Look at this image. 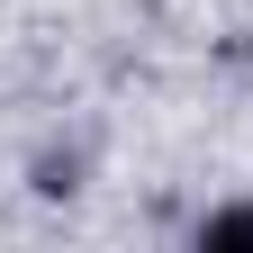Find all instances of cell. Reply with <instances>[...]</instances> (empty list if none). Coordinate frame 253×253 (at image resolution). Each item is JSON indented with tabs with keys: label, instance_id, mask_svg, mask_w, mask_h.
<instances>
[{
	"label": "cell",
	"instance_id": "cell-1",
	"mask_svg": "<svg viewBox=\"0 0 253 253\" xmlns=\"http://www.w3.org/2000/svg\"><path fill=\"white\" fill-rule=\"evenodd\" d=\"M199 244H217V253H226V244H253V208H226V217H208V226H199Z\"/></svg>",
	"mask_w": 253,
	"mask_h": 253
}]
</instances>
